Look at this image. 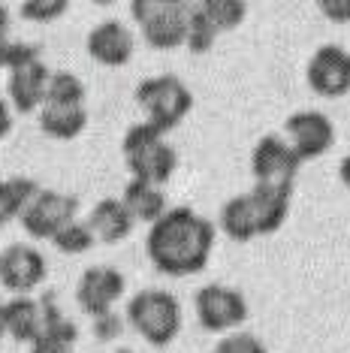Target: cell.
<instances>
[{
  "instance_id": "obj_20",
  "label": "cell",
  "mask_w": 350,
  "mask_h": 353,
  "mask_svg": "<svg viewBox=\"0 0 350 353\" xmlns=\"http://www.w3.org/2000/svg\"><path fill=\"white\" fill-rule=\"evenodd\" d=\"M88 127V112L85 106H52L45 103L39 109V130L52 139H76Z\"/></svg>"
},
{
  "instance_id": "obj_24",
  "label": "cell",
  "mask_w": 350,
  "mask_h": 353,
  "mask_svg": "<svg viewBox=\"0 0 350 353\" xmlns=\"http://www.w3.org/2000/svg\"><path fill=\"white\" fill-rule=\"evenodd\" d=\"M214 39H218V30L209 21V15L200 10V3L194 6V12H190V21H187V39L185 46L190 49V54H205L212 52Z\"/></svg>"
},
{
  "instance_id": "obj_21",
  "label": "cell",
  "mask_w": 350,
  "mask_h": 353,
  "mask_svg": "<svg viewBox=\"0 0 350 353\" xmlns=\"http://www.w3.org/2000/svg\"><path fill=\"white\" fill-rule=\"evenodd\" d=\"M39 184L34 179H0V227H6L10 221H21L25 208L34 203V196L39 194Z\"/></svg>"
},
{
  "instance_id": "obj_1",
  "label": "cell",
  "mask_w": 350,
  "mask_h": 353,
  "mask_svg": "<svg viewBox=\"0 0 350 353\" xmlns=\"http://www.w3.org/2000/svg\"><path fill=\"white\" fill-rule=\"evenodd\" d=\"M214 223L187 205H175L145 236V254L161 275L185 278L209 266Z\"/></svg>"
},
{
  "instance_id": "obj_5",
  "label": "cell",
  "mask_w": 350,
  "mask_h": 353,
  "mask_svg": "<svg viewBox=\"0 0 350 353\" xmlns=\"http://www.w3.org/2000/svg\"><path fill=\"white\" fill-rule=\"evenodd\" d=\"M127 323L151 347H166L181 329V305L166 290H139L127 302Z\"/></svg>"
},
{
  "instance_id": "obj_23",
  "label": "cell",
  "mask_w": 350,
  "mask_h": 353,
  "mask_svg": "<svg viewBox=\"0 0 350 353\" xmlns=\"http://www.w3.org/2000/svg\"><path fill=\"white\" fill-rule=\"evenodd\" d=\"M200 10L209 15L214 30L224 34V30H236L245 21V15H248V3H242V0H203Z\"/></svg>"
},
{
  "instance_id": "obj_11",
  "label": "cell",
  "mask_w": 350,
  "mask_h": 353,
  "mask_svg": "<svg viewBox=\"0 0 350 353\" xmlns=\"http://www.w3.org/2000/svg\"><path fill=\"white\" fill-rule=\"evenodd\" d=\"M305 79L317 97H326V100L344 97L350 91V52L332 43L320 46L311 54V61H308Z\"/></svg>"
},
{
  "instance_id": "obj_9",
  "label": "cell",
  "mask_w": 350,
  "mask_h": 353,
  "mask_svg": "<svg viewBox=\"0 0 350 353\" xmlns=\"http://www.w3.org/2000/svg\"><path fill=\"white\" fill-rule=\"evenodd\" d=\"M76 212H79L76 196L43 188L34 196V203L25 208V214H21V230H25L30 239H49L52 242L67 223L76 221Z\"/></svg>"
},
{
  "instance_id": "obj_10",
  "label": "cell",
  "mask_w": 350,
  "mask_h": 353,
  "mask_svg": "<svg viewBox=\"0 0 350 353\" xmlns=\"http://www.w3.org/2000/svg\"><path fill=\"white\" fill-rule=\"evenodd\" d=\"M127 290V278L112 266H91L76 284V302L88 317H103L115 311V302Z\"/></svg>"
},
{
  "instance_id": "obj_31",
  "label": "cell",
  "mask_w": 350,
  "mask_h": 353,
  "mask_svg": "<svg viewBox=\"0 0 350 353\" xmlns=\"http://www.w3.org/2000/svg\"><path fill=\"white\" fill-rule=\"evenodd\" d=\"M12 130V109L6 100H0V139H6Z\"/></svg>"
},
{
  "instance_id": "obj_32",
  "label": "cell",
  "mask_w": 350,
  "mask_h": 353,
  "mask_svg": "<svg viewBox=\"0 0 350 353\" xmlns=\"http://www.w3.org/2000/svg\"><path fill=\"white\" fill-rule=\"evenodd\" d=\"M338 179H341V184H344V188L350 190V154L338 163Z\"/></svg>"
},
{
  "instance_id": "obj_17",
  "label": "cell",
  "mask_w": 350,
  "mask_h": 353,
  "mask_svg": "<svg viewBox=\"0 0 350 353\" xmlns=\"http://www.w3.org/2000/svg\"><path fill=\"white\" fill-rule=\"evenodd\" d=\"M88 227H91L97 242L118 245L133 232L136 218H133L130 208H127L118 196H106V199H100V203L91 208V214H88Z\"/></svg>"
},
{
  "instance_id": "obj_27",
  "label": "cell",
  "mask_w": 350,
  "mask_h": 353,
  "mask_svg": "<svg viewBox=\"0 0 350 353\" xmlns=\"http://www.w3.org/2000/svg\"><path fill=\"white\" fill-rule=\"evenodd\" d=\"M214 353H269L257 335L251 332H229L214 344Z\"/></svg>"
},
{
  "instance_id": "obj_34",
  "label": "cell",
  "mask_w": 350,
  "mask_h": 353,
  "mask_svg": "<svg viewBox=\"0 0 350 353\" xmlns=\"http://www.w3.org/2000/svg\"><path fill=\"white\" fill-rule=\"evenodd\" d=\"M3 335H10V332H6V302H0V339Z\"/></svg>"
},
{
  "instance_id": "obj_30",
  "label": "cell",
  "mask_w": 350,
  "mask_h": 353,
  "mask_svg": "<svg viewBox=\"0 0 350 353\" xmlns=\"http://www.w3.org/2000/svg\"><path fill=\"white\" fill-rule=\"evenodd\" d=\"M320 12L329 21L344 25V21H350V0H320Z\"/></svg>"
},
{
  "instance_id": "obj_33",
  "label": "cell",
  "mask_w": 350,
  "mask_h": 353,
  "mask_svg": "<svg viewBox=\"0 0 350 353\" xmlns=\"http://www.w3.org/2000/svg\"><path fill=\"white\" fill-rule=\"evenodd\" d=\"M6 30H10V10L6 3H0V39H6Z\"/></svg>"
},
{
  "instance_id": "obj_29",
  "label": "cell",
  "mask_w": 350,
  "mask_h": 353,
  "mask_svg": "<svg viewBox=\"0 0 350 353\" xmlns=\"http://www.w3.org/2000/svg\"><path fill=\"white\" fill-rule=\"evenodd\" d=\"M30 61H43L34 43H10V49H6V70L25 67V63H30Z\"/></svg>"
},
{
  "instance_id": "obj_18",
  "label": "cell",
  "mask_w": 350,
  "mask_h": 353,
  "mask_svg": "<svg viewBox=\"0 0 350 353\" xmlns=\"http://www.w3.org/2000/svg\"><path fill=\"white\" fill-rule=\"evenodd\" d=\"M121 203L130 208V214L136 218V223H148V227H154V223L169 212V208H166L163 188L148 184V181H136V179L127 181V188L121 194Z\"/></svg>"
},
{
  "instance_id": "obj_6",
  "label": "cell",
  "mask_w": 350,
  "mask_h": 353,
  "mask_svg": "<svg viewBox=\"0 0 350 353\" xmlns=\"http://www.w3.org/2000/svg\"><path fill=\"white\" fill-rule=\"evenodd\" d=\"M130 12L142 30V39L157 52H169L185 46L187 21L194 6L181 0H133Z\"/></svg>"
},
{
  "instance_id": "obj_25",
  "label": "cell",
  "mask_w": 350,
  "mask_h": 353,
  "mask_svg": "<svg viewBox=\"0 0 350 353\" xmlns=\"http://www.w3.org/2000/svg\"><path fill=\"white\" fill-rule=\"evenodd\" d=\"M94 232L91 227H88V221H73V223H67L58 236L52 239V245L58 248L61 254H85V251H91L94 248Z\"/></svg>"
},
{
  "instance_id": "obj_7",
  "label": "cell",
  "mask_w": 350,
  "mask_h": 353,
  "mask_svg": "<svg viewBox=\"0 0 350 353\" xmlns=\"http://www.w3.org/2000/svg\"><path fill=\"white\" fill-rule=\"evenodd\" d=\"M196 320L205 332H233L248 320V302L245 296L227 284H205L194 296Z\"/></svg>"
},
{
  "instance_id": "obj_16",
  "label": "cell",
  "mask_w": 350,
  "mask_h": 353,
  "mask_svg": "<svg viewBox=\"0 0 350 353\" xmlns=\"http://www.w3.org/2000/svg\"><path fill=\"white\" fill-rule=\"evenodd\" d=\"M39 305H43V332L30 344V353H70V347L79 341V326L63 317L54 296L39 299Z\"/></svg>"
},
{
  "instance_id": "obj_2",
  "label": "cell",
  "mask_w": 350,
  "mask_h": 353,
  "mask_svg": "<svg viewBox=\"0 0 350 353\" xmlns=\"http://www.w3.org/2000/svg\"><path fill=\"white\" fill-rule=\"evenodd\" d=\"M290 214V194L254 184L251 190L227 199L220 208V230L233 242H251L257 236H272Z\"/></svg>"
},
{
  "instance_id": "obj_4",
  "label": "cell",
  "mask_w": 350,
  "mask_h": 353,
  "mask_svg": "<svg viewBox=\"0 0 350 353\" xmlns=\"http://www.w3.org/2000/svg\"><path fill=\"white\" fill-rule=\"evenodd\" d=\"M133 97L145 109V121L161 133L175 130V127L187 118V112L194 109V94H190V88L172 73L142 79Z\"/></svg>"
},
{
  "instance_id": "obj_35",
  "label": "cell",
  "mask_w": 350,
  "mask_h": 353,
  "mask_svg": "<svg viewBox=\"0 0 350 353\" xmlns=\"http://www.w3.org/2000/svg\"><path fill=\"white\" fill-rule=\"evenodd\" d=\"M6 49H10V39H0V70L6 67Z\"/></svg>"
},
{
  "instance_id": "obj_28",
  "label": "cell",
  "mask_w": 350,
  "mask_h": 353,
  "mask_svg": "<svg viewBox=\"0 0 350 353\" xmlns=\"http://www.w3.org/2000/svg\"><path fill=\"white\" fill-rule=\"evenodd\" d=\"M121 332H124V320H121V314H115V311H109V314H103V317H94V339L97 341H112Z\"/></svg>"
},
{
  "instance_id": "obj_22",
  "label": "cell",
  "mask_w": 350,
  "mask_h": 353,
  "mask_svg": "<svg viewBox=\"0 0 350 353\" xmlns=\"http://www.w3.org/2000/svg\"><path fill=\"white\" fill-rule=\"evenodd\" d=\"M45 103H52V106H85L82 79L70 70H54L49 79V91H45Z\"/></svg>"
},
{
  "instance_id": "obj_15",
  "label": "cell",
  "mask_w": 350,
  "mask_h": 353,
  "mask_svg": "<svg viewBox=\"0 0 350 353\" xmlns=\"http://www.w3.org/2000/svg\"><path fill=\"white\" fill-rule=\"evenodd\" d=\"M49 79H52V70L45 67L43 61H30L25 67L10 70L6 91H10L12 109L21 112V115H30V112L43 109L45 91H49Z\"/></svg>"
},
{
  "instance_id": "obj_14",
  "label": "cell",
  "mask_w": 350,
  "mask_h": 353,
  "mask_svg": "<svg viewBox=\"0 0 350 353\" xmlns=\"http://www.w3.org/2000/svg\"><path fill=\"white\" fill-rule=\"evenodd\" d=\"M85 49L100 67H124V63H130L136 43H133V34L127 25L106 19L97 28H91V34L85 39Z\"/></svg>"
},
{
  "instance_id": "obj_3",
  "label": "cell",
  "mask_w": 350,
  "mask_h": 353,
  "mask_svg": "<svg viewBox=\"0 0 350 353\" xmlns=\"http://www.w3.org/2000/svg\"><path fill=\"white\" fill-rule=\"evenodd\" d=\"M121 154L130 175L136 181H148L163 188L172 179L175 166H178V154L175 148L166 142V136L161 130H154L148 121L130 124L121 139Z\"/></svg>"
},
{
  "instance_id": "obj_13",
  "label": "cell",
  "mask_w": 350,
  "mask_h": 353,
  "mask_svg": "<svg viewBox=\"0 0 350 353\" xmlns=\"http://www.w3.org/2000/svg\"><path fill=\"white\" fill-rule=\"evenodd\" d=\"M287 133V145L296 151L299 160H317L336 142V127L323 115V112H293L284 124Z\"/></svg>"
},
{
  "instance_id": "obj_8",
  "label": "cell",
  "mask_w": 350,
  "mask_h": 353,
  "mask_svg": "<svg viewBox=\"0 0 350 353\" xmlns=\"http://www.w3.org/2000/svg\"><path fill=\"white\" fill-rule=\"evenodd\" d=\"M299 166H302V160L296 157V151L287 145V139H281V136H262L251 151L254 181L262 184V188L290 194Z\"/></svg>"
},
{
  "instance_id": "obj_26",
  "label": "cell",
  "mask_w": 350,
  "mask_h": 353,
  "mask_svg": "<svg viewBox=\"0 0 350 353\" xmlns=\"http://www.w3.org/2000/svg\"><path fill=\"white\" fill-rule=\"evenodd\" d=\"M21 19L28 21H54L70 10L67 0H21Z\"/></svg>"
},
{
  "instance_id": "obj_36",
  "label": "cell",
  "mask_w": 350,
  "mask_h": 353,
  "mask_svg": "<svg viewBox=\"0 0 350 353\" xmlns=\"http://www.w3.org/2000/svg\"><path fill=\"white\" fill-rule=\"evenodd\" d=\"M115 353H136V350H115Z\"/></svg>"
},
{
  "instance_id": "obj_19",
  "label": "cell",
  "mask_w": 350,
  "mask_h": 353,
  "mask_svg": "<svg viewBox=\"0 0 350 353\" xmlns=\"http://www.w3.org/2000/svg\"><path fill=\"white\" fill-rule=\"evenodd\" d=\"M6 332L19 344H34L43 332V305L30 296H12L6 302Z\"/></svg>"
},
{
  "instance_id": "obj_12",
  "label": "cell",
  "mask_w": 350,
  "mask_h": 353,
  "mask_svg": "<svg viewBox=\"0 0 350 353\" xmlns=\"http://www.w3.org/2000/svg\"><path fill=\"white\" fill-rule=\"evenodd\" d=\"M45 272H49L45 256L34 245L15 242L0 251V284L15 296H30V290L43 284Z\"/></svg>"
}]
</instances>
